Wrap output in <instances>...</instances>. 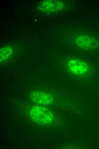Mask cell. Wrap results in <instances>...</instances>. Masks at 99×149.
Segmentation results:
<instances>
[{"instance_id": "obj_1", "label": "cell", "mask_w": 99, "mask_h": 149, "mask_svg": "<svg viewBox=\"0 0 99 149\" xmlns=\"http://www.w3.org/2000/svg\"><path fill=\"white\" fill-rule=\"evenodd\" d=\"M30 115L32 119L37 123L47 124L51 123L53 116L51 112L42 107L34 106L30 110Z\"/></svg>"}, {"instance_id": "obj_2", "label": "cell", "mask_w": 99, "mask_h": 149, "mask_svg": "<svg viewBox=\"0 0 99 149\" xmlns=\"http://www.w3.org/2000/svg\"><path fill=\"white\" fill-rule=\"evenodd\" d=\"M67 65L70 71L73 74L78 75L86 74L89 68L87 64L85 62L77 59H69Z\"/></svg>"}, {"instance_id": "obj_3", "label": "cell", "mask_w": 99, "mask_h": 149, "mask_svg": "<svg viewBox=\"0 0 99 149\" xmlns=\"http://www.w3.org/2000/svg\"><path fill=\"white\" fill-rule=\"evenodd\" d=\"M32 101L40 104L50 105L53 101V97L50 94L44 91H36L30 95Z\"/></svg>"}, {"instance_id": "obj_4", "label": "cell", "mask_w": 99, "mask_h": 149, "mask_svg": "<svg viewBox=\"0 0 99 149\" xmlns=\"http://www.w3.org/2000/svg\"><path fill=\"white\" fill-rule=\"evenodd\" d=\"M76 43L80 47L86 49H92L96 47V43L88 37L82 36L79 37L76 40Z\"/></svg>"}, {"instance_id": "obj_5", "label": "cell", "mask_w": 99, "mask_h": 149, "mask_svg": "<svg viewBox=\"0 0 99 149\" xmlns=\"http://www.w3.org/2000/svg\"><path fill=\"white\" fill-rule=\"evenodd\" d=\"M40 6L43 11L52 12L59 10L62 9L63 5L61 2L57 1H45Z\"/></svg>"}, {"instance_id": "obj_6", "label": "cell", "mask_w": 99, "mask_h": 149, "mask_svg": "<svg viewBox=\"0 0 99 149\" xmlns=\"http://www.w3.org/2000/svg\"><path fill=\"white\" fill-rule=\"evenodd\" d=\"M12 52L10 47L6 46L2 48L0 52V60L2 61L10 56Z\"/></svg>"}]
</instances>
